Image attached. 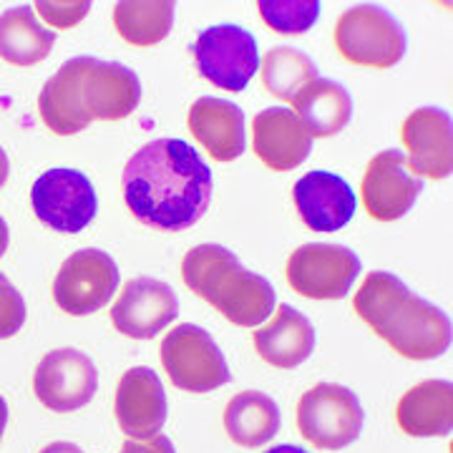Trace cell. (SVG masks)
Listing matches in <instances>:
<instances>
[{
	"label": "cell",
	"mask_w": 453,
	"mask_h": 453,
	"mask_svg": "<svg viewBox=\"0 0 453 453\" xmlns=\"http://www.w3.org/2000/svg\"><path fill=\"white\" fill-rule=\"evenodd\" d=\"M121 189L127 207L142 225L181 232L210 210L214 179L195 146L181 139H157L131 157Z\"/></svg>",
	"instance_id": "obj_1"
},
{
	"label": "cell",
	"mask_w": 453,
	"mask_h": 453,
	"mask_svg": "<svg viewBox=\"0 0 453 453\" xmlns=\"http://www.w3.org/2000/svg\"><path fill=\"white\" fill-rule=\"evenodd\" d=\"M139 101L142 83L129 65L76 56L46 81L38 96V111L50 131L71 136L86 129L94 119H127L136 111Z\"/></svg>",
	"instance_id": "obj_2"
},
{
	"label": "cell",
	"mask_w": 453,
	"mask_h": 453,
	"mask_svg": "<svg viewBox=\"0 0 453 453\" xmlns=\"http://www.w3.org/2000/svg\"><path fill=\"white\" fill-rule=\"evenodd\" d=\"M353 308L395 353L408 360H434L451 348V318L405 288L403 280L375 270L363 280Z\"/></svg>",
	"instance_id": "obj_3"
},
{
	"label": "cell",
	"mask_w": 453,
	"mask_h": 453,
	"mask_svg": "<svg viewBox=\"0 0 453 453\" xmlns=\"http://www.w3.org/2000/svg\"><path fill=\"white\" fill-rule=\"evenodd\" d=\"M184 285L229 323L257 327L275 312V288L267 277L250 273L222 244H196L181 262Z\"/></svg>",
	"instance_id": "obj_4"
},
{
	"label": "cell",
	"mask_w": 453,
	"mask_h": 453,
	"mask_svg": "<svg viewBox=\"0 0 453 453\" xmlns=\"http://www.w3.org/2000/svg\"><path fill=\"white\" fill-rule=\"evenodd\" d=\"M335 46L345 61L365 68H393L405 56L403 23L383 5L360 3L335 23Z\"/></svg>",
	"instance_id": "obj_5"
},
{
	"label": "cell",
	"mask_w": 453,
	"mask_h": 453,
	"mask_svg": "<svg viewBox=\"0 0 453 453\" xmlns=\"http://www.w3.org/2000/svg\"><path fill=\"white\" fill-rule=\"evenodd\" d=\"M365 413L357 395L338 383H318L297 403V428L312 446L340 451L363 434Z\"/></svg>",
	"instance_id": "obj_6"
},
{
	"label": "cell",
	"mask_w": 453,
	"mask_h": 453,
	"mask_svg": "<svg viewBox=\"0 0 453 453\" xmlns=\"http://www.w3.org/2000/svg\"><path fill=\"white\" fill-rule=\"evenodd\" d=\"M162 365L169 380L187 393H210L232 380L219 345L204 327L189 323L166 333L162 340Z\"/></svg>",
	"instance_id": "obj_7"
},
{
	"label": "cell",
	"mask_w": 453,
	"mask_h": 453,
	"mask_svg": "<svg viewBox=\"0 0 453 453\" xmlns=\"http://www.w3.org/2000/svg\"><path fill=\"white\" fill-rule=\"evenodd\" d=\"M199 73L232 94H240L259 68L257 38L242 26H214L196 35L192 46Z\"/></svg>",
	"instance_id": "obj_8"
},
{
	"label": "cell",
	"mask_w": 453,
	"mask_h": 453,
	"mask_svg": "<svg viewBox=\"0 0 453 453\" xmlns=\"http://www.w3.org/2000/svg\"><path fill=\"white\" fill-rule=\"evenodd\" d=\"M35 217L61 234H76L96 217L98 199L91 179L76 169H49L31 189Z\"/></svg>",
	"instance_id": "obj_9"
},
{
	"label": "cell",
	"mask_w": 453,
	"mask_h": 453,
	"mask_svg": "<svg viewBox=\"0 0 453 453\" xmlns=\"http://www.w3.org/2000/svg\"><path fill=\"white\" fill-rule=\"evenodd\" d=\"M285 275L303 297L340 300L360 275V257L342 244H303L288 259Z\"/></svg>",
	"instance_id": "obj_10"
},
{
	"label": "cell",
	"mask_w": 453,
	"mask_h": 453,
	"mask_svg": "<svg viewBox=\"0 0 453 453\" xmlns=\"http://www.w3.org/2000/svg\"><path fill=\"white\" fill-rule=\"evenodd\" d=\"M119 288V267L96 247H83L65 259L53 280L56 305L68 315H91L113 297Z\"/></svg>",
	"instance_id": "obj_11"
},
{
	"label": "cell",
	"mask_w": 453,
	"mask_h": 453,
	"mask_svg": "<svg viewBox=\"0 0 453 453\" xmlns=\"http://www.w3.org/2000/svg\"><path fill=\"white\" fill-rule=\"evenodd\" d=\"M33 388L38 401L49 411L71 413L91 403L98 388V371L94 360L76 348L50 350L35 368Z\"/></svg>",
	"instance_id": "obj_12"
},
{
	"label": "cell",
	"mask_w": 453,
	"mask_h": 453,
	"mask_svg": "<svg viewBox=\"0 0 453 453\" xmlns=\"http://www.w3.org/2000/svg\"><path fill=\"white\" fill-rule=\"evenodd\" d=\"M421 192L423 179L408 172L405 154L398 149H386L372 157L360 184L363 207L378 222H395L405 217Z\"/></svg>",
	"instance_id": "obj_13"
},
{
	"label": "cell",
	"mask_w": 453,
	"mask_h": 453,
	"mask_svg": "<svg viewBox=\"0 0 453 453\" xmlns=\"http://www.w3.org/2000/svg\"><path fill=\"white\" fill-rule=\"evenodd\" d=\"M179 315L177 292L162 280L136 277L124 285L111 310V323L121 335L151 340Z\"/></svg>",
	"instance_id": "obj_14"
},
{
	"label": "cell",
	"mask_w": 453,
	"mask_h": 453,
	"mask_svg": "<svg viewBox=\"0 0 453 453\" xmlns=\"http://www.w3.org/2000/svg\"><path fill=\"white\" fill-rule=\"evenodd\" d=\"M405 164L413 177L446 179L453 169V127L449 111L438 106L416 109L403 121Z\"/></svg>",
	"instance_id": "obj_15"
},
{
	"label": "cell",
	"mask_w": 453,
	"mask_h": 453,
	"mask_svg": "<svg viewBox=\"0 0 453 453\" xmlns=\"http://www.w3.org/2000/svg\"><path fill=\"white\" fill-rule=\"evenodd\" d=\"M113 408H116V421L129 438L149 441L159 436L169 413L159 375L146 365L124 372L116 386Z\"/></svg>",
	"instance_id": "obj_16"
},
{
	"label": "cell",
	"mask_w": 453,
	"mask_h": 453,
	"mask_svg": "<svg viewBox=\"0 0 453 453\" xmlns=\"http://www.w3.org/2000/svg\"><path fill=\"white\" fill-rule=\"evenodd\" d=\"M300 219L312 232H338L353 219L357 196L353 187L333 172H308L292 187Z\"/></svg>",
	"instance_id": "obj_17"
},
{
	"label": "cell",
	"mask_w": 453,
	"mask_h": 453,
	"mask_svg": "<svg viewBox=\"0 0 453 453\" xmlns=\"http://www.w3.org/2000/svg\"><path fill=\"white\" fill-rule=\"evenodd\" d=\"M255 154L273 172H292L312 151V136L292 109L270 106L255 116Z\"/></svg>",
	"instance_id": "obj_18"
},
{
	"label": "cell",
	"mask_w": 453,
	"mask_h": 453,
	"mask_svg": "<svg viewBox=\"0 0 453 453\" xmlns=\"http://www.w3.org/2000/svg\"><path fill=\"white\" fill-rule=\"evenodd\" d=\"M189 131L217 162H234L244 154V111L225 98L202 96L189 109Z\"/></svg>",
	"instance_id": "obj_19"
},
{
	"label": "cell",
	"mask_w": 453,
	"mask_h": 453,
	"mask_svg": "<svg viewBox=\"0 0 453 453\" xmlns=\"http://www.w3.org/2000/svg\"><path fill=\"white\" fill-rule=\"evenodd\" d=\"M315 340V327L300 310L277 305L275 318L255 333V348L265 363L292 371L312 356Z\"/></svg>",
	"instance_id": "obj_20"
},
{
	"label": "cell",
	"mask_w": 453,
	"mask_h": 453,
	"mask_svg": "<svg viewBox=\"0 0 453 453\" xmlns=\"http://www.w3.org/2000/svg\"><path fill=\"white\" fill-rule=\"evenodd\" d=\"M398 426L413 438L449 436L453 428L451 380H423L405 393L395 411Z\"/></svg>",
	"instance_id": "obj_21"
},
{
	"label": "cell",
	"mask_w": 453,
	"mask_h": 453,
	"mask_svg": "<svg viewBox=\"0 0 453 453\" xmlns=\"http://www.w3.org/2000/svg\"><path fill=\"white\" fill-rule=\"evenodd\" d=\"M292 104L295 116L305 124L312 139L335 136L353 119V96L335 79H315L292 98Z\"/></svg>",
	"instance_id": "obj_22"
},
{
	"label": "cell",
	"mask_w": 453,
	"mask_h": 453,
	"mask_svg": "<svg viewBox=\"0 0 453 453\" xmlns=\"http://www.w3.org/2000/svg\"><path fill=\"white\" fill-rule=\"evenodd\" d=\"M56 43V31L38 23L31 5L8 8L0 16V58L13 65L41 64Z\"/></svg>",
	"instance_id": "obj_23"
},
{
	"label": "cell",
	"mask_w": 453,
	"mask_h": 453,
	"mask_svg": "<svg viewBox=\"0 0 453 453\" xmlns=\"http://www.w3.org/2000/svg\"><path fill=\"white\" fill-rule=\"evenodd\" d=\"M225 428L237 446L257 449L277 436L280 408L267 393L242 390L226 403Z\"/></svg>",
	"instance_id": "obj_24"
},
{
	"label": "cell",
	"mask_w": 453,
	"mask_h": 453,
	"mask_svg": "<svg viewBox=\"0 0 453 453\" xmlns=\"http://www.w3.org/2000/svg\"><path fill=\"white\" fill-rule=\"evenodd\" d=\"M177 5L172 0H124L113 5L119 35L131 46H157L174 26Z\"/></svg>",
	"instance_id": "obj_25"
},
{
	"label": "cell",
	"mask_w": 453,
	"mask_h": 453,
	"mask_svg": "<svg viewBox=\"0 0 453 453\" xmlns=\"http://www.w3.org/2000/svg\"><path fill=\"white\" fill-rule=\"evenodd\" d=\"M315 79H320L318 65L305 50L277 46V49L267 50L262 58V83H265L267 94L282 98V101H292Z\"/></svg>",
	"instance_id": "obj_26"
},
{
	"label": "cell",
	"mask_w": 453,
	"mask_h": 453,
	"mask_svg": "<svg viewBox=\"0 0 453 453\" xmlns=\"http://www.w3.org/2000/svg\"><path fill=\"white\" fill-rule=\"evenodd\" d=\"M257 11L273 31L300 35L318 23L320 3L318 0H259Z\"/></svg>",
	"instance_id": "obj_27"
},
{
	"label": "cell",
	"mask_w": 453,
	"mask_h": 453,
	"mask_svg": "<svg viewBox=\"0 0 453 453\" xmlns=\"http://www.w3.org/2000/svg\"><path fill=\"white\" fill-rule=\"evenodd\" d=\"M26 323V300L16 285L0 273V340L13 338Z\"/></svg>",
	"instance_id": "obj_28"
},
{
	"label": "cell",
	"mask_w": 453,
	"mask_h": 453,
	"mask_svg": "<svg viewBox=\"0 0 453 453\" xmlns=\"http://www.w3.org/2000/svg\"><path fill=\"white\" fill-rule=\"evenodd\" d=\"M35 11L41 13V18L50 23L53 28H71L76 23H81L83 18L88 16L91 3L88 0H65V3H49V0H38Z\"/></svg>",
	"instance_id": "obj_29"
},
{
	"label": "cell",
	"mask_w": 453,
	"mask_h": 453,
	"mask_svg": "<svg viewBox=\"0 0 453 453\" xmlns=\"http://www.w3.org/2000/svg\"><path fill=\"white\" fill-rule=\"evenodd\" d=\"M119 453H177V451H174V443L159 434V436L149 438V441H134V438H129V441L121 446V451Z\"/></svg>",
	"instance_id": "obj_30"
},
{
	"label": "cell",
	"mask_w": 453,
	"mask_h": 453,
	"mask_svg": "<svg viewBox=\"0 0 453 453\" xmlns=\"http://www.w3.org/2000/svg\"><path fill=\"white\" fill-rule=\"evenodd\" d=\"M41 453H83L76 443H71V441H56V443H49L46 449Z\"/></svg>",
	"instance_id": "obj_31"
},
{
	"label": "cell",
	"mask_w": 453,
	"mask_h": 453,
	"mask_svg": "<svg viewBox=\"0 0 453 453\" xmlns=\"http://www.w3.org/2000/svg\"><path fill=\"white\" fill-rule=\"evenodd\" d=\"M8 172H11V162H8V154H5L3 146H0V189H3V184L8 181Z\"/></svg>",
	"instance_id": "obj_32"
},
{
	"label": "cell",
	"mask_w": 453,
	"mask_h": 453,
	"mask_svg": "<svg viewBox=\"0 0 453 453\" xmlns=\"http://www.w3.org/2000/svg\"><path fill=\"white\" fill-rule=\"evenodd\" d=\"M8 240H11V234H8V225H5V219L0 217V257L5 255V250H8Z\"/></svg>",
	"instance_id": "obj_33"
},
{
	"label": "cell",
	"mask_w": 453,
	"mask_h": 453,
	"mask_svg": "<svg viewBox=\"0 0 453 453\" xmlns=\"http://www.w3.org/2000/svg\"><path fill=\"white\" fill-rule=\"evenodd\" d=\"M265 453H308L305 449H300V446H292V443H282V446H273V449H267Z\"/></svg>",
	"instance_id": "obj_34"
},
{
	"label": "cell",
	"mask_w": 453,
	"mask_h": 453,
	"mask_svg": "<svg viewBox=\"0 0 453 453\" xmlns=\"http://www.w3.org/2000/svg\"><path fill=\"white\" fill-rule=\"evenodd\" d=\"M5 426H8V403H5V398L0 395V438L5 434Z\"/></svg>",
	"instance_id": "obj_35"
}]
</instances>
